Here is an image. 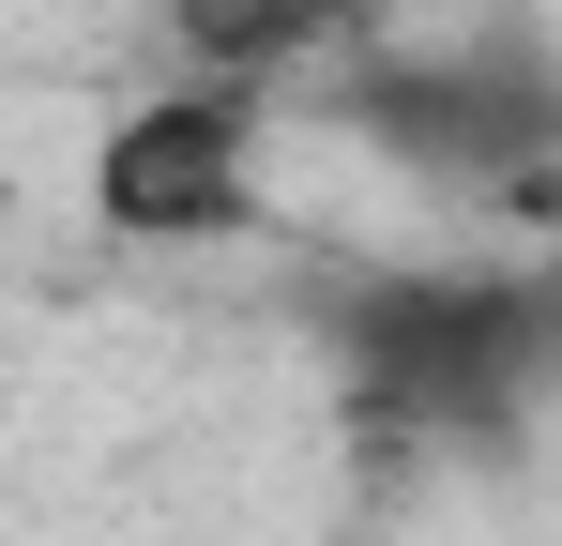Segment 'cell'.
Listing matches in <instances>:
<instances>
[{"mask_svg": "<svg viewBox=\"0 0 562 546\" xmlns=\"http://www.w3.org/2000/svg\"><path fill=\"white\" fill-rule=\"evenodd\" d=\"M92 213L122 243H228L259 228V106L228 77H183L153 106H122L92 152Z\"/></svg>", "mask_w": 562, "mask_h": 546, "instance_id": "cell-1", "label": "cell"}, {"mask_svg": "<svg viewBox=\"0 0 562 546\" xmlns=\"http://www.w3.org/2000/svg\"><path fill=\"white\" fill-rule=\"evenodd\" d=\"M380 350H395V410H502L517 379H532V288H411V304H380Z\"/></svg>", "mask_w": 562, "mask_h": 546, "instance_id": "cell-2", "label": "cell"}]
</instances>
